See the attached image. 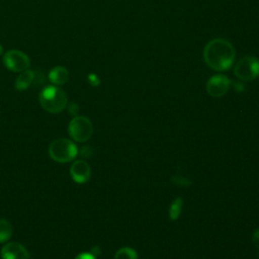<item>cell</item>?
I'll return each instance as SVG.
<instances>
[{
	"mask_svg": "<svg viewBox=\"0 0 259 259\" xmlns=\"http://www.w3.org/2000/svg\"><path fill=\"white\" fill-rule=\"evenodd\" d=\"M235 49L226 38H213L209 40L203 50L205 64L214 71L223 72L231 68L235 60Z\"/></svg>",
	"mask_w": 259,
	"mask_h": 259,
	"instance_id": "6da1fadb",
	"label": "cell"
},
{
	"mask_svg": "<svg viewBox=\"0 0 259 259\" xmlns=\"http://www.w3.org/2000/svg\"><path fill=\"white\" fill-rule=\"evenodd\" d=\"M38 101L40 106L48 112L59 113L65 109L68 103V96L66 92L57 85L45 87L39 95Z\"/></svg>",
	"mask_w": 259,
	"mask_h": 259,
	"instance_id": "7a4b0ae2",
	"label": "cell"
},
{
	"mask_svg": "<svg viewBox=\"0 0 259 259\" xmlns=\"http://www.w3.org/2000/svg\"><path fill=\"white\" fill-rule=\"evenodd\" d=\"M49 154L51 158L59 163L72 161L78 154L76 145L67 139H57L50 144Z\"/></svg>",
	"mask_w": 259,
	"mask_h": 259,
	"instance_id": "3957f363",
	"label": "cell"
},
{
	"mask_svg": "<svg viewBox=\"0 0 259 259\" xmlns=\"http://www.w3.org/2000/svg\"><path fill=\"white\" fill-rule=\"evenodd\" d=\"M234 74L242 81H252L259 76V59L253 56L241 58L234 67Z\"/></svg>",
	"mask_w": 259,
	"mask_h": 259,
	"instance_id": "277c9868",
	"label": "cell"
},
{
	"mask_svg": "<svg viewBox=\"0 0 259 259\" xmlns=\"http://www.w3.org/2000/svg\"><path fill=\"white\" fill-rule=\"evenodd\" d=\"M68 132L70 137L76 142H86L92 136L93 133V125L89 118L86 116L77 115L74 116L68 127Z\"/></svg>",
	"mask_w": 259,
	"mask_h": 259,
	"instance_id": "5b68a950",
	"label": "cell"
},
{
	"mask_svg": "<svg viewBox=\"0 0 259 259\" xmlns=\"http://www.w3.org/2000/svg\"><path fill=\"white\" fill-rule=\"evenodd\" d=\"M3 63L8 70L17 73L27 70L30 66V60L28 56L19 50H10L5 53L3 57Z\"/></svg>",
	"mask_w": 259,
	"mask_h": 259,
	"instance_id": "8992f818",
	"label": "cell"
},
{
	"mask_svg": "<svg viewBox=\"0 0 259 259\" xmlns=\"http://www.w3.org/2000/svg\"><path fill=\"white\" fill-rule=\"evenodd\" d=\"M230 79L222 74L210 77L206 83V92L212 97H222L230 88Z\"/></svg>",
	"mask_w": 259,
	"mask_h": 259,
	"instance_id": "52a82bcc",
	"label": "cell"
},
{
	"mask_svg": "<svg viewBox=\"0 0 259 259\" xmlns=\"http://www.w3.org/2000/svg\"><path fill=\"white\" fill-rule=\"evenodd\" d=\"M2 259H31L26 248L17 242H10L1 249Z\"/></svg>",
	"mask_w": 259,
	"mask_h": 259,
	"instance_id": "ba28073f",
	"label": "cell"
},
{
	"mask_svg": "<svg viewBox=\"0 0 259 259\" xmlns=\"http://www.w3.org/2000/svg\"><path fill=\"white\" fill-rule=\"evenodd\" d=\"M70 174L75 182L83 184L89 180L91 176V169L88 163L84 160H77L72 164L70 168Z\"/></svg>",
	"mask_w": 259,
	"mask_h": 259,
	"instance_id": "9c48e42d",
	"label": "cell"
},
{
	"mask_svg": "<svg viewBox=\"0 0 259 259\" xmlns=\"http://www.w3.org/2000/svg\"><path fill=\"white\" fill-rule=\"evenodd\" d=\"M35 81V73L32 70H24L20 72L15 80V88L19 91L26 90Z\"/></svg>",
	"mask_w": 259,
	"mask_h": 259,
	"instance_id": "30bf717a",
	"label": "cell"
},
{
	"mask_svg": "<svg viewBox=\"0 0 259 259\" xmlns=\"http://www.w3.org/2000/svg\"><path fill=\"white\" fill-rule=\"evenodd\" d=\"M49 80L54 85H63L69 80V71L63 66L54 67L49 72Z\"/></svg>",
	"mask_w": 259,
	"mask_h": 259,
	"instance_id": "8fae6325",
	"label": "cell"
},
{
	"mask_svg": "<svg viewBox=\"0 0 259 259\" xmlns=\"http://www.w3.org/2000/svg\"><path fill=\"white\" fill-rule=\"evenodd\" d=\"M13 233V228L11 224L4 219H0V243L8 241Z\"/></svg>",
	"mask_w": 259,
	"mask_h": 259,
	"instance_id": "7c38bea8",
	"label": "cell"
},
{
	"mask_svg": "<svg viewBox=\"0 0 259 259\" xmlns=\"http://www.w3.org/2000/svg\"><path fill=\"white\" fill-rule=\"evenodd\" d=\"M182 205H183V200L180 197H177L172 203L169 208V218L171 221H176L182 210Z\"/></svg>",
	"mask_w": 259,
	"mask_h": 259,
	"instance_id": "4fadbf2b",
	"label": "cell"
},
{
	"mask_svg": "<svg viewBox=\"0 0 259 259\" xmlns=\"http://www.w3.org/2000/svg\"><path fill=\"white\" fill-rule=\"evenodd\" d=\"M114 259H138V253L130 247H122L116 251Z\"/></svg>",
	"mask_w": 259,
	"mask_h": 259,
	"instance_id": "5bb4252c",
	"label": "cell"
},
{
	"mask_svg": "<svg viewBox=\"0 0 259 259\" xmlns=\"http://www.w3.org/2000/svg\"><path fill=\"white\" fill-rule=\"evenodd\" d=\"M87 80H88L89 84L92 85V86H97V85H99V83H100L98 76H97L96 74H94V73L89 74V75L87 76Z\"/></svg>",
	"mask_w": 259,
	"mask_h": 259,
	"instance_id": "9a60e30c",
	"label": "cell"
},
{
	"mask_svg": "<svg viewBox=\"0 0 259 259\" xmlns=\"http://www.w3.org/2000/svg\"><path fill=\"white\" fill-rule=\"evenodd\" d=\"M68 111L71 115H74V116H77V113L79 111V106L77 105V103L75 102H71L68 106Z\"/></svg>",
	"mask_w": 259,
	"mask_h": 259,
	"instance_id": "2e32d148",
	"label": "cell"
},
{
	"mask_svg": "<svg viewBox=\"0 0 259 259\" xmlns=\"http://www.w3.org/2000/svg\"><path fill=\"white\" fill-rule=\"evenodd\" d=\"M75 259H96V257L92 253L84 252V253H80L79 255H77L75 257Z\"/></svg>",
	"mask_w": 259,
	"mask_h": 259,
	"instance_id": "e0dca14e",
	"label": "cell"
},
{
	"mask_svg": "<svg viewBox=\"0 0 259 259\" xmlns=\"http://www.w3.org/2000/svg\"><path fill=\"white\" fill-rule=\"evenodd\" d=\"M173 181H174V183H176V184H180V185H187L186 183H184V181H189L188 179H186V178H181V177H174L173 178Z\"/></svg>",
	"mask_w": 259,
	"mask_h": 259,
	"instance_id": "ac0fdd59",
	"label": "cell"
},
{
	"mask_svg": "<svg viewBox=\"0 0 259 259\" xmlns=\"http://www.w3.org/2000/svg\"><path fill=\"white\" fill-rule=\"evenodd\" d=\"M252 239H253V242L256 246H259V229L256 230L254 233H253V236H252Z\"/></svg>",
	"mask_w": 259,
	"mask_h": 259,
	"instance_id": "d6986e66",
	"label": "cell"
},
{
	"mask_svg": "<svg viewBox=\"0 0 259 259\" xmlns=\"http://www.w3.org/2000/svg\"><path fill=\"white\" fill-rule=\"evenodd\" d=\"M2 52H3V48H2V46L0 45V55L2 54Z\"/></svg>",
	"mask_w": 259,
	"mask_h": 259,
	"instance_id": "ffe728a7",
	"label": "cell"
}]
</instances>
